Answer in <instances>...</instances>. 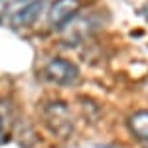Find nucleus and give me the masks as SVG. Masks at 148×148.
I'll return each mask as SVG.
<instances>
[{
	"label": "nucleus",
	"instance_id": "2",
	"mask_svg": "<svg viewBox=\"0 0 148 148\" xmlns=\"http://www.w3.org/2000/svg\"><path fill=\"white\" fill-rule=\"evenodd\" d=\"M44 77H46L49 83H56V85H61V87H67V85H73L79 79V67L69 61V59H63V57H51L44 67Z\"/></svg>",
	"mask_w": 148,
	"mask_h": 148
},
{
	"label": "nucleus",
	"instance_id": "8",
	"mask_svg": "<svg viewBox=\"0 0 148 148\" xmlns=\"http://www.w3.org/2000/svg\"><path fill=\"white\" fill-rule=\"evenodd\" d=\"M4 140H6V128H4V121L0 116V144H4Z\"/></svg>",
	"mask_w": 148,
	"mask_h": 148
},
{
	"label": "nucleus",
	"instance_id": "5",
	"mask_svg": "<svg viewBox=\"0 0 148 148\" xmlns=\"http://www.w3.org/2000/svg\"><path fill=\"white\" fill-rule=\"evenodd\" d=\"M42 8H44V0H30L22 10L8 22L6 28H10V30H22V28L32 26L38 20V16L42 14Z\"/></svg>",
	"mask_w": 148,
	"mask_h": 148
},
{
	"label": "nucleus",
	"instance_id": "3",
	"mask_svg": "<svg viewBox=\"0 0 148 148\" xmlns=\"http://www.w3.org/2000/svg\"><path fill=\"white\" fill-rule=\"evenodd\" d=\"M97 28L99 26L95 22V14H89V16H75L59 32H63V36H65V44H69V46H79L89 36L95 34Z\"/></svg>",
	"mask_w": 148,
	"mask_h": 148
},
{
	"label": "nucleus",
	"instance_id": "6",
	"mask_svg": "<svg viewBox=\"0 0 148 148\" xmlns=\"http://www.w3.org/2000/svg\"><path fill=\"white\" fill-rule=\"evenodd\" d=\"M126 125H128V130L136 138L148 142V111H136V113H132L128 116Z\"/></svg>",
	"mask_w": 148,
	"mask_h": 148
},
{
	"label": "nucleus",
	"instance_id": "1",
	"mask_svg": "<svg viewBox=\"0 0 148 148\" xmlns=\"http://www.w3.org/2000/svg\"><path fill=\"white\" fill-rule=\"evenodd\" d=\"M44 121L47 128L59 138H69L73 132V119L69 107L61 101H51L44 107Z\"/></svg>",
	"mask_w": 148,
	"mask_h": 148
},
{
	"label": "nucleus",
	"instance_id": "7",
	"mask_svg": "<svg viewBox=\"0 0 148 148\" xmlns=\"http://www.w3.org/2000/svg\"><path fill=\"white\" fill-rule=\"evenodd\" d=\"M30 0H0V24L8 26L12 18L22 10Z\"/></svg>",
	"mask_w": 148,
	"mask_h": 148
},
{
	"label": "nucleus",
	"instance_id": "4",
	"mask_svg": "<svg viewBox=\"0 0 148 148\" xmlns=\"http://www.w3.org/2000/svg\"><path fill=\"white\" fill-rule=\"evenodd\" d=\"M81 10V0H53L47 12V22L53 30H63Z\"/></svg>",
	"mask_w": 148,
	"mask_h": 148
}]
</instances>
